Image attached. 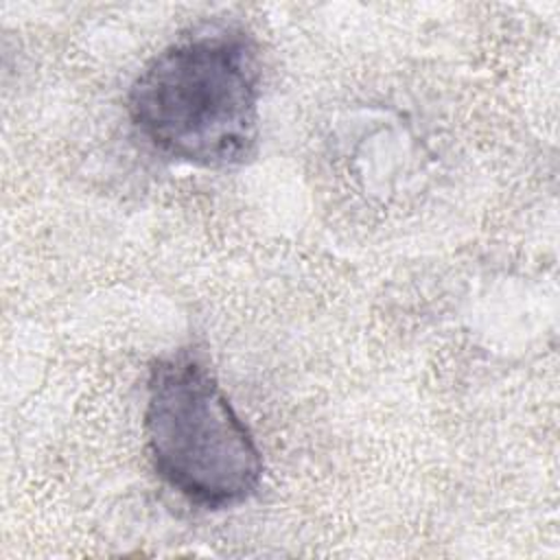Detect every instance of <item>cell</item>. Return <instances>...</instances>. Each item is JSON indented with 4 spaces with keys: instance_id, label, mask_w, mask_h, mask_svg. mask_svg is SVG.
<instances>
[{
    "instance_id": "cell-1",
    "label": "cell",
    "mask_w": 560,
    "mask_h": 560,
    "mask_svg": "<svg viewBox=\"0 0 560 560\" xmlns=\"http://www.w3.org/2000/svg\"><path fill=\"white\" fill-rule=\"evenodd\" d=\"M260 57L234 24H201L179 35L133 79L127 114L160 155L201 168L254 158L260 129Z\"/></svg>"
},
{
    "instance_id": "cell-2",
    "label": "cell",
    "mask_w": 560,
    "mask_h": 560,
    "mask_svg": "<svg viewBox=\"0 0 560 560\" xmlns=\"http://www.w3.org/2000/svg\"><path fill=\"white\" fill-rule=\"evenodd\" d=\"M144 435L158 477L192 505L234 508L260 486L262 455L252 431L212 370L188 350L151 365Z\"/></svg>"
}]
</instances>
